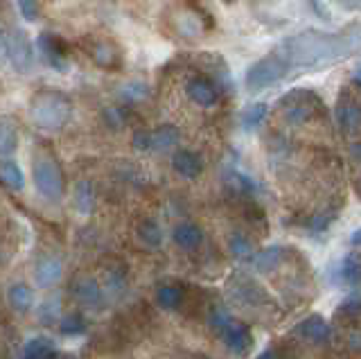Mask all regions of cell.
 Masks as SVG:
<instances>
[{
	"label": "cell",
	"instance_id": "obj_1",
	"mask_svg": "<svg viewBox=\"0 0 361 359\" xmlns=\"http://www.w3.org/2000/svg\"><path fill=\"white\" fill-rule=\"evenodd\" d=\"M355 35H327L319 30L300 32L296 37H289L274 50L280 54L291 68H323L327 63H334L345 54H350L357 48Z\"/></svg>",
	"mask_w": 361,
	"mask_h": 359
},
{
	"label": "cell",
	"instance_id": "obj_2",
	"mask_svg": "<svg viewBox=\"0 0 361 359\" xmlns=\"http://www.w3.org/2000/svg\"><path fill=\"white\" fill-rule=\"evenodd\" d=\"M73 116V104L61 91H41L30 102V118L41 131H59Z\"/></svg>",
	"mask_w": 361,
	"mask_h": 359
},
{
	"label": "cell",
	"instance_id": "obj_3",
	"mask_svg": "<svg viewBox=\"0 0 361 359\" xmlns=\"http://www.w3.org/2000/svg\"><path fill=\"white\" fill-rule=\"evenodd\" d=\"M287 73H289V66L282 61L280 54L271 52L246 71L244 84L251 93H259V91H264V88L278 84L280 80H285Z\"/></svg>",
	"mask_w": 361,
	"mask_h": 359
},
{
	"label": "cell",
	"instance_id": "obj_4",
	"mask_svg": "<svg viewBox=\"0 0 361 359\" xmlns=\"http://www.w3.org/2000/svg\"><path fill=\"white\" fill-rule=\"evenodd\" d=\"M32 178L37 193L48 201H61L63 197V174L50 156H37L32 163Z\"/></svg>",
	"mask_w": 361,
	"mask_h": 359
},
{
	"label": "cell",
	"instance_id": "obj_5",
	"mask_svg": "<svg viewBox=\"0 0 361 359\" xmlns=\"http://www.w3.org/2000/svg\"><path fill=\"white\" fill-rule=\"evenodd\" d=\"M7 61L11 63V68L16 73L25 75L32 71L34 66V50H32V41L25 35V30L20 28H11L7 32Z\"/></svg>",
	"mask_w": 361,
	"mask_h": 359
},
{
	"label": "cell",
	"instance_id": "obj_6",
	"mask_svg": "<svg viewBox=\"0 0 361 359\" xmlns=\"http://www.w3.org/2000/svg\"><path fill=\"white\" fill-rule=\"evenodd\" d=\"M185 95L190 97V102H195L201 109H212L219 102V91L210 80L206 77H192L185 84Z\"/></svg>",
	"mask_w": 361,
	"mask_h": 359
},
{
	"label": "cell",
	"instance_id": "obj_7",
	"mask_svg": "<svg viewBox=\"0 0 361 359\" xmlns=\"http://www.w3.org/2000/svg\"><path fill=\"white\" fill-rule=\"evenodd\" d=\"M39 50L43 54V59L48 61V66L56 71H68L71 63H68V54L63 50V43L52 37V35H41L39 37Z\"/></svg>",
	"mask_w": 361,
	"mask_h": 359
},
{
	"label": "cell",
	"instance_id": "obj_8",
	"mask_svg": "<svg viewBox=\"0 0 361 359\" xmlns=\"http://www.w3.org/2000/svg\"><path fill=\"white\" fill-rule=\"evenodd\" d=\"M310 99H314V93L310 95ZM310 99H298L296 93H287V97L280 99V107L285 109V120L289 125H302L312 118Z\"/></svg>",
	"mask_w": 361,
	"mask_h": 359
},
{
	"label": "cell",
	"instance_id": "obj_9",
	"mask_svg": "<svg viewBox=\"0 0 361 359\" xmlns=\"http://www.w3.org/2000/svg\"><path fill=\"white\" fill-rule=\"evenodd\" d=\"M172 167L183 178H197L203 172V159L192 150H176L172 156Z\"/></svg>",
	"mask_w": 361,
	"mask_h": 359
},
{
	"label": "cell",
	"instance_id": "obj_10",
	"mask_svg": "<svg viewBox=\"0 0 361 359\" xmlns=\"http://www.w3.org/2000/svg\"><path fill=\"white\" fill-rule=\"evenodd\" d=\"M61 274H63L61 260H56V257H43V260H39L37 269H34V283L43 289H48L59 283Z\"/></svg>",
	"mask_w": 361,
	"mask_h": 359
},
{
	"label": "cell",
	"instance_id": "obj_11",
	"mask_svg": "<svg viewBox=\"0 0 361 359\" xmlns=\"http://www.w3.org/2000/svg\"><path fill=\"white\" fill-rule=\"evenodd\" d=\"M221 336H224L226 346H228L231 351L237 355H244L248 348H251V332H248V328L242 323L231 321L228 325H226V330L221 332Z\"/></svg>",
	"mask_w": 361,
	"mask_h": 359
},
{
	"label": "cell",
	"instance_id": "obj_12",
	"mask_svg": "<svg viewBox=\"0 0 361 359\" xmlns=\"http://www.w3.org/2000/svg\"><path fill=\"white\" fill-rule=\"evenodd\" d=\"M296 334L305 336V339L312 343H325L330 339V325H327L321 317H310L298 325Z\"/></svg>",
	"mask_w": 361,
	"mask_h": 359
},
{
	"label": "cell",
	"instance_id": "obj_13",
	"mask_svg": "<svg viewBox=\"0 0 361 359\" xmlns=\"http://www.w3.org/2000/svg\"><path fill=\"white\" fill-rule=\"evenodd\" d=\"M180 140V131L174 125H161L152 131V152H169Z\"/></svg>",
	"mask_w": 361,
	"mask_h": 359
},
{
	"label": "cell",
	"instance_id": "obj_14",
	"mask_svg": "<svg viewBox=\"0 0 361 359\" xmlns=\"http://www.w3.org/2000/svg\"><path fill=\"white\" fill-rule=\"evenodd\" d=\"M174 242L180 246V249L192 251L203 242V233H201V229L197 226V224H190V221L178 224V226L174 229Z\"/></svg>",
	"mask_w": 361,
	"mask_h": 359
},
{
	"label": "cell",
	"instance_id": "obj_15",
	"mask_svg": "<svg viewBox=\"0 0 361 359\" xmlns=\"http://www.w3.org/2000/svg\"><path fill=\"white\" fill-rule=\"evenodd\" d=\"M18 147V129L9 118H0V159H9Z\"/></svg>",
	"mask_w": 361,
	"mask_h": 359
},
{
	"label": "cell",
	"instance_id": "obj_16",
	"mask_svg": "<svg viewBox=\"0 0 361 359\" xmlns=\"http://www.w3.org/2000/svg\"><path fill=\"white\" fill-rule=\"evenodd\" d=\"M0 181L7 188L20 193V190L25 188V174H23L18 163H14L11 159H0Z\"/></svg>",
	"mask_w": 361,
	"mask_h": 359
},
{
	"label": "cell",
	"instance_id": "obj_17",
	"mask_svg": "<svg viewBox=\"0 0 361 359\" xmlns=\"http://www.w3.org/2000/svg\"><path fill=\"white\" fill-rule=\"evenodd\" d=\"M73 201L79 215H90L95 208V195H93V185L88 181H77L73 190Z\"/></svg>",
	"mask_w": 361,
	"mask_h": 359
},
{
	"label": "cell",
	"instance_id": "obj_18",
	"mask_svg": "<svg viewBox=\"0 0 361 359\" xmlns=\"http://www.w3.org/2000/svg\"><path fill=\"white\" fill-rule=\"evenodd\" d=\"M99 285L95 283L93 278H86V280H79L77 287H75V296L77 300L82 303V305L86 308H95L97 303H99Z\"/></svg>",
	"mask_w": 361,
	"mask_h": 359
},
{
	"label": "cell",
	"instance_id": "obj_19",
	"mask_svg": "<svg viewBox=\"0 0 361 359\" xmlns=\"http://www.w3.org/2000/svg\"><path fill=\"white\" fill-rule=\"evenodd\" d=\"M52 341L45 339V336H34L23 348V359H52Z\"/></svg>",
	"mask_w": 361,
	"mask_h": 359
},
{
	"label": "cell",
	"instance_id": "obj_20",
	"mask_svg": "<svg viewBox=\"0 0 361 359\" xmlns=\"http://www.w3.org/2000/svg\"><path fill=\"white\" fill-rule=\"evenodd\" d=\"M336 120H338V127L343 131L353 133L361 127V109L357 104H343L338 107V114H336Z\"/></svg>",
	"mask_w": 361,
	"mask_h": 359
},
{
	"label": "cell",
	"instance_id": "obj_21",
	"mask_svg": "<svg viewBox=\"0 0 361 359\" xmlns=\"http://www.w3.org/2000/svg\"><path fill=\"white\" fill-rule=\"evenodd\" d=\"M138 238L145 246H149V249H156V246H161L163 242V231L158 226V221L154 219H145L140 221L138 226Z\"/></svg>",
	"mask_w": 361,
	"mask_h": 359
},
{
	"label": "cell",
	"instance_id": "obj_22",
	"mask_svg": "<svg viewBox=\"0 0 361 359\" xmlns=\"http://www.w3.org/2000/svg\"><path fill=\"white\" fill-rule=\"evenodd\" d=\"M7 300H9V305L14 310L25 312V310L32 308L34 294H32V289L27 285H14V287H9V291H7Z\"/></svg>",
	"mask_w": 361,
	"mask_h": 359
},
{
	"label": "cell",
	"instance_id": "obj_23",
	"mask_svg": "<svg viewBox=\"0 0 361 359\" xmlns=\"http://www.w3.org/2000/svg\"><path fill=\"white\" fill-rule=\"evenodd\" d=\"M93 59L97 66H104V68H116L118 66V50L111 46L109 41H99L95 43V48H93Z\"/></svg>",
	"mask_w": 361,
	"mask_h": 359
},
{
	"label": "cell",
	"instance_id": "obj_24",
	"mask_svg": "<svg viewBox=\"0 0 361 359\" xmlns=\"http://www.w3.org/2000/svg\"><path fill=\"white\" fill-rule=\"evenodd\" d=\"M267 111H269V109H267V104H262V102H255V104H251V107H246V109H244V114H242V127H244L246 131L257 129V127L264 122Z\"/></svg>",
	"mask_w": 361,
	"mask_h": 359
},
{
	"label": "cell",
	"instance_id": "obj_25",
	"mask_svg": "<svg viewBox=\"0 0 361 359\" xmlns=\"http://www.w3.org/2000/svg\"><path fill=\"white\" fill-rule=\"evenodd\" d=\"M149 97V86L145 82H129L120 88V99L122 102H145Z\"/></svg>",
	"mask_w": 361,
	"mask_h": 359
},
{
	"label": "cell",
	"instance_id": "obj_26",
	"mask_svg": "<svg viewBox=\"0 0 361 359\" xmlns=\"http://www.w3.org/2000/svg\"><path fill=\"white\" fill-rule=\"evenodd\" d=\"M280 257H282V249L280 246H269V249H264L262 253H257L255 255V260H253V264H255V269L257 272H271L278 262H280Z\"/></svg>",
	"mask_w": 361,
	"mask_h": 359
},
{
	"label": "cell",
	"instance_id": "obj_27",
	"mask_svg": "<svg viewBox=\"0 0 361 359\" xmlns=\"http://www.w3.org/2000/svg\"><path fill=\"white\" fill-rule=\"evenodd\" d=\"M341 278L348 285L361 283V260L357 255H345V260L341 262Z\"/></svg>",
	"mask_w": 361,
	"mask_h": 359
},
{
	"label": "cell",
	"instance_id": "obj_28",
	"mask_svg": "<svg viewBox=\"0 0 361 359\" xmlns=\"http://www.w3.org/2000/svg\"><path fill=\"white\" fill-rule=\"evenodd\" d=\"M156 300L158 305L165 308V310H174L180 305V300H183V291H180L178 287H161L156 294Z\"/></svg>",
	"mask_w": 361,
	"mask_h": 359
},
{
	"label": "cell",
	"instance_id": "obj_29",
	"mask_svg": "<svg viewBox=\"0 0 361 359\" xmlns=\"http://www.w3.org/2000/svg\"><path fill=\"white\" fill-rule=\"evenodd\" d=\"M59 330L63 334H82L86 330V323H84L82 317H79V314H71V317H63Z\"/></svg>",
	"mask_w": 361,
	"mask_h": 359
},
{
	"label": "cell",
	"instance_id": "obj_30",
	"mask_svg": "<svg viewBox=\"0 0 361 359\" xmlns=\"http://www.w3.org/2000/svg\"><path fill=\"white\" fill-rule=\"evenodd\" d=\"M16 3H18V12H20V16L25 18V20L34 23V20L39 18L41 9H39V3H37V0H16Z\"/></svg>",
	"mask_w": 361,
	"mask_h": 359
},
{
	"label": "cell",
	"instance_id": "obj_31",
	"mask_svg": "<svg viewBox=\"0 0 361 359\" xmlns=\"http://www.w3.org/2000/svg\"><path fill=\"white\" fill-rule=\"evenodd\" d=\"M131 145H133L135 152H152V131L138 129V131L133 133Z\"/></svg>",
	"mask_w": 361,
	"mask_h": 359
},
{
	"label": "cell",
	"instance_id": "obj_32",
	"mask_svg": "<svg viewBox=\"0 0 361 359\" xmlns=\"http://www.w3.org/2000/svg\"><path fill=\"white\" fill-rule=\"evenodd\" d=\"M56 314H59V298H52V300H45L41 305L39 319H41V323H52Z\"/></svg>",
	"mask_w": 361,
	"mask_h": 359
},
{
	"label": "cell",
	"instance_id": "obj_33",
	"mask_svg": "<svg viewBox=\"0 0 361 359\" xmlns=\"http://www.w3.org/2000/svg\"><path fill=\"white\" fill-rule=\"evenodd\" d=\"M231 251H233L237 257L248 255V253H251V242H248V240L244 238V235L237 233V235H233V238H231Z\"/></svg>",
	"mask_w": 361,
	"mask_h": 359
},
{
	"label": "cell",
	"instance_id": "obj_34",
	"mask_svg": "<svg viewBox=\"0 0 361 359\" xmlns=\"http://www.w3.org/2000/svg\"><path fill=\"white\" fill-rule=\"evenodd\" d=\"M231 321H233V319H231L224 310H214V312L210 314V325H212V328L217 330L219 334L226 330V325H228Z\"/></svg>",
	"mask_w": 361,
	"mask_h": 359
},
{
	"label": "cell",
	"instance_id": "obj_35",
	"mask_svg": "<svg viewBox=\"0 0 361 359\" xmlns=\"http://www.w3.org/2000/svg\"><path fill=\"white\" fill-rule=\"evenodd\" d=\"M104 118H106V122H109L113 129H118V127L124 125V116H122L120 109H106L104 111Z\"/></svg>",
	"mask_w": 361,
	"mask_h": 359
},
{
	"label": "cell",
	"instance_id": "obj_36",
	"mask_svg": "<svg viewBox=\"0 0 361 359\" xmlns=\"http://www.w3.org/2000/svg\"><path fill=\"white\" fill-rule=\"evenodd\" d=\"M7 61V32L0 28V66Z\"/></svg>",
	"mask_w": 361,
	"mask_h": 359
},
{
	"label": "cell",
	"instance_id": "obj_37",
	"mask_svg": "<svg viewBox=\"0 0 361 359\" xmlns=\"http://www.w3.org/2000/svg\"><path fill=\"white\" fill-rule=\"evenodd\" d=\"M353 80H355V84L361 88V63H357V66H355V71H353Z\"/></svg>",
	"mask_w": 361,
	"mask_h": 359
},
{
	"label": "cell",
	"instance_id": "obj_38",
	"mask_svg": "<svg viewBox=\"0 0 361 359\" xmlns=\"http://www.w3.org/2000/svg\"><path fill=\"white\" fill-rule=\"evenodd\" d=\"M257 359H282V357H280L278 353H271V351H269V353H262Z\"/></svg>",
	"mask_w": 361,
	"mask_h": 359
},
{
	"label": "cell",
	"instance_id": "obj_39",
	"mask_svg": "<svg viewBox=\"0 0 361 359\" xmlns=\"http://www.w3.org/2000/svg\"><path fill=\"white\" fill-rule=\"evenodd\" d=\"M353 244H355V246H361V229H357V231L353 233Z\"/></svg>",
	"mask_w": 361,
	"mask_h": 359
},
{
	"label": "cell",
	"instance_id": "obj_40",
	"mask_svg": "<svg viewBox=\"0 0 361 359\" xmlns=\"http://www.w3.org/2000/svg\"><path fill=\"white\" fill-rule=\"evenodd\" d=\"M353 154L357 156V159H361V145H355V147H353Z\"/></svg>",
	"mask_w": 361,
	"mask_h": 359
},
{
	"label": "cell",
	"instance_id": "obj_41",
	"mask_svg": "<svg viewBox=\"0 0 361 359\" xmlns=\"http://www.w3.org/2000/svg\"><path fill=\"white\" fill-rule=\"evenodd\" d=\"M226 3H233V0H226Z\"/></svg>",
	"mask_w": 361,
	"mask_h": 359
}]
</instances>
